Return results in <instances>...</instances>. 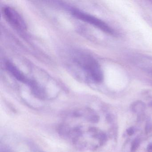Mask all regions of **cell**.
I'll return each mask as SVG.
<instances>
[{"label": "cell", "mask_w": 152, "mask_h": 152, "mask_svg": "<svg viewBox=\"0 0 152 152\" xmlns=\"http://www.w3.org/2000/svg\"><path fill=\"white\" fill-rule=\"evenodd\" d=\"M100 117L96 111L89 107L76 108L65 113L59 124L58 132L62 137L81 151L93 148L91 140L100 144L106 135L92 124L98 123Z\"/></svg>", "instance_id": "cell-1"}, {"label": "cell", "mask_w": 152, "mask_h": 152, "mask_svg": "<svg viewBox=\"0 0 152 152\" xmlns=\"http://www.w3.org/2000/svg\"><path fill=\"white\" fill-rule=\"evenodd\" d=\"M73 58L75 63L93 82L100 83L103 81V71L97 61L93 57L83 52H77L74 55Z\"/></svg>", "instance_id": "cell-2"}, {"label": "cell", "mask_w": 152, "mask_h": 152, "mask_svg": "<svg viewBox=\"0 0 152 152\" xmlns=\"http://www.w3.org/2000/svg\"><path fill=\"white\" fill-rule=\"evenodd\" d=\"M72 15L77 19L99 29L106 33L114 34V31L107 24L99 18L75 8L71 9Z\"/></svg>", "instance_id": "cell-3"}, {"label": "cell", "mask_w": 152, "mask_h": 152, "mask_svg": "<svg viewBox=\"0 0 152 152\" xmlns=\"http://www.w3.org/2000/svg\"><path fill=\"white\" fill-rule=\"evenodd\" d=\"M6 65L7 70L10 74L20 82L29 86L32 93L35 96H38L41 94L43 89L35 81L29 79L14 64L8 61L6 63Z\"/></svg>", "instance_id": "cell-4"}, {"label": "cell", "mask_w": 152, "mask_h": 152, "mask_svg": "<svg viewBox=\"0 0 152 152\" xmlns=\"http://www.w3.org/2000/svg\"><path fill=\"white\" fill-rule=\"evenodd\" d=\"M2 13L6 21L12 27L20 31H26L27 25L25 21L15 9L10 7H4Z\"/></svg>", "instance_id": "cell-5"}, {"label": "cell", "mask_w": 152, "mask_h": 152, "mask_svg": "<svg viewBox=\"0 0 152 152\" xmlns=\"http://www.w3.org/2000/svg\"><path fill=\"white\" fill-rule=\"evenodd\" d=\"M132 108L133 112L138 113L144 112L145 108V105L142 101H137L133 103Z\"/></svg>", "instance_id": "cell-6"}, {"label": "cell", "mask_w": 152, "mask_h": 152, "mask_svg": "<svg viewBox=\"0 0 152 152\" xmlns=\"http://www.w3.org/2000/svg\"><path fill=\"white\" fill-rule=\"evenodd\" d=\"M140 145V140L139 139H136L133 140L132 144L131 151L132 152H135L137 149Z\"/></svg>", "instance_id": "cell-7"}, {"label": "cell", "mask_w": 152, "mask_h": 152, "mask_svg": "<svg viewBox=\"0 0 152 152\" xmlns=\"http://www.w3.org/2000/svg\"><path fill=\"white\" fill-rule=\"evenodd\" d=\"M127 132L128 133V135L131 136V135H133L134 133V129L132 127H131V128H129L127 129Z\"/></svg>", "instance_id": "cell-8"}, {"label": "cell", "mask_w": 152, "mask_h": 152, "mask_svg": "<svg viewBox=\"0 0 152 152\" xmlns=\"http://www.w3.org/2000/svg\"><path fill=\"white\" fill-rule=\"evenodd\" d=\"M148 152H152V144H149L147 147Z\"/></svg>", "instance_id": "cell-9"}, {"label": "cell", "mask_w": 152, "mask_h": 152, "mask_svg": "<svg viewBox=\"0 0 152 152\" xmlns=\"http://www.w3.org/2000/svg\"><path fill=\"white\" fill-rule=\"evenodd\" d=\"M151 106H152V102H151Z\"/></svg>", "instance_id": "cell-10"}]
</instances>
